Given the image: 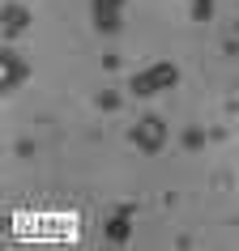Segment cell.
Instances as JSON below:
<instances>
[]
</instances>
